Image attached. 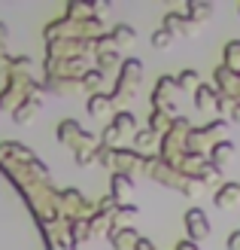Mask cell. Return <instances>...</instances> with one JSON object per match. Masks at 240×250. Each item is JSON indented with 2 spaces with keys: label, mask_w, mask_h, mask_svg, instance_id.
Masks as SVG:
<instances>
[{
  "label": "cell",
  "mask_w": 240,
  "mask_h": 250,
  "mask_svg": "<svg viewBox=\"0 0 240 250\" xmlns=\"http://www.w3.org/2000/svg\"><path fill=\"white\" fill-rule=\"evenodd\" d=\"M0 250H52L24 189L0 168Z\"/></svg>",
  "instance_id": "6da1fadb"
},
{
  "label": "cell",
  "mask_w": 240,
  "mask_h": 250,
  "mask_svg": "<svg viewBox=\"0 0 240 250\" xmlns=\"http://www.w3.org/2000/svg\"><path fill=\"white\" fill-rule=\"evenodd\" d=\"M97 34H104L100 19H85V21L58 19V21H49L43 28V40L46 43H55V40H94Z\"/></svg>",
  "instance_id": "7a4b0ae2"
},
{
  "label": "cell",
  "mask_w": 240,
  "mask_h": 250,
  "mask_svg": "<svg viewBox=\"0 0 240 250\" xmlns=\"http://www.w3.org/2000/svg\"><path fill=\"white\" fill-rule=\"evenodd\" d=\"M34 92H40V83H34L28 73H21V70H9L6 73V83H3V89H0V110H16L24 98H31Z\"/></svg>",
  "instance_id": "3957f363"
},
{
  "label": "cell",
  "mask_w": 240,
  "mask_h": 250,
  "mask_svg": "<svg viewBox=\"0 0 240 250\" xmlns=\"http://www.w3.org/2000/svg\"><path fill=\"white\" fill-rule=\"evenodd\" d=\"M140 83H143V61L140 58H125L119 64V80H116V89H112V104L116 101H128L140 92Z\"/></svg>",
  "instance_id": "277c9868"
},
{
  "label": "cell",
  "mask_w": 240,
  "mask_h": 250,
  "mask_svg": "<svg viewBox=\"0 0 240 250\" xmlns=\"http://www.w3.org/2000/svg\"><path fill=\"white\" fill-rule=\"evenodd\" d=\"M225 131H228V119H213L207 125H198V128H188L185 134V149L188 153H204L216 144V141H225Z\"/></svg>",
  "instance_id": "5b68a950"
},
{
  "label": "cell",
  "mask_w": 240,
  "mask_h": 250,
  "mask_svg": "<svg viewBox=\"0 0 240 250\" xmlns=\"http://www.w3.org/2000/svg\"><path fill=\"white\" fill-rule=\"evenodd\" d=\"M97 202H92V198H85L76 186H70V189H58V214L64 217L67 223L70 220H88L94 214Z\"/></svg>",
  "instance_id": "8992f818"
},
{
  "label": "cell",
  "mask_w": 240,
  "mask_h": 250,
  "mask_svg": "<svg viewBox=\"0 0 240 250\" xmlns=\"http://www.w3.org/2000/svg\"><path fill=\"white\" fill-rule=\"evenodd\" d=\"M176 80L173 77H161L155 83V89H152V110H164V113H170L176 116Z\"/></svg>",
  "instance_id": "52a82bcc"
},
{
  "label": "cell",
  "mask_w": 240,
  "mask_h": 250,
  "mask_svg": "<svg viewBox=\"0 0 240 250\" xmlns=\"http://www.w3.org/2000/svg\"><path fill=\"white\" fill-rule=\"evenodd\" d=\"M183 223H185V232H188V241H204L207 235H210V220H207V214L201 208H188L185 210V217H183Z\"/></svg>",
  "instance_id": "ba28073f"
},
{
  "label": "cell",
  "mask_w": 240,
  "mask_h": 250,
  "mask_svg": "<svg viewBox=\"0 0 240 250\" xmlns=\"http://www.w3.org/2000/svg\"><path fill=\"white\" fill-rule=\"evenodd\" d=\"M140 162H143L140 153L119 146V149H112V165H110V171H112V174H128V177H131V171L140 168Z\"/></svg>",
  "instance_id": "9c48e42d"
},
{
  "label": "cell",
  "mask_w": 240,
  "mask_h": 250,
  "mask_svg": "<svg viewBox=\"0 0 240 250\" xmlns=\"http://www.w3.org/2000/svg\"><path fill=\"white\" fill-rule=\"evenodd\" d=\"M161 28L164 31H170L173 37L176 34H183V37H192V34H198L201 31V24H195V21H188L183 12H167V16L161 19Z\"/></svg>",
  "instance_id": "30bf717a"
},
{
  "label": "cell",
  "mask_w": 240,
  "mask_h": 250,
  "mask_svg": "<svg viewBox=\"0 0 240 250\" xmlns=\"http://www.w3.org/2000/svg\"><path fill=\"white\" fill-rule=\"evenodd\" d=\"M43 89L40 92H34L31 98H24V101L16 107V110H12V119H16L18 125H28V122H34V116L37 113H40V110H43Z\"/></svg>",
  "instance_id": "8fae6325"
},
{
  "label": "cell",
  "mask_w": 240,
  "mask_h": 250,
  "mask_svg": "<svg viewBox=\"0 0 240 250\" xmlns=\"http://www.w3.org/2000/svg\"><path fill=\"white\" fill-rule=\"evenodd\" d=\"M213 77H216V92L219 95H228V98H237V101H240V80H237L234 70L219 64L216 70H213Z\"/></svg>",
  "instance_id": "7c38bea8"
},
{
  "label": "cell",
  "mask_w": 240,
  "mask_h": 250,
  "mask_svg": "<svg viewBox=\"0 0 240 250\" xmlns=\"http://www.w3.org/2000/svg\"><path fill=\"white\" fill-rule=\"evenodd\" d=\"M58 141L64 144V146H70V149H76L79 144H82V137H85V131H82V125L76 122V119H61L58 122Z\"/></svg>",
  "instance_id": "4fadbf2b"
},
{
  "label": "cell",
  "mask_w": 240,
  "mask_h": 250,
  "mask_svg": "<svg viewBox=\"0 0 240 250\" xmlns=\"http://www.w3.org/2000/svg\"><path fill=\"white\" fill-rule=\"evenodd\" d=\"M213 205L219 210H231L240 205V183H222L216 192H213Z\"/></svg>",
  "instance_id": "5bb4252c"
},
{
  "label": "cell",
  "mask_w": 240,
  "mask_h": 250,
  "mask_svg": "<svg viewBox=\"0 0 240 250\" xmlns=\"http://www.w3.org/2000/svg\"><path fill=\"white\" fill-rule=\"evenodd\" d=\"M107 238H110V247L112 250H134V244H137L140 235H137L134 226H125V229H110Z\"/></svg>",
  "instance_id": "9a60e30c"
},
{
  "label": "cell",
  "mask_w": 240,
  "mask_h": 250,
  "mask_svg": "<svg viewBox=\"0 0 240 250\" xmlns=\"http://www.w3.org/2000/svg\"><path fill=\"white\" fill-rule=\"evenodd\" d=\"M112 98L110 95H104V92H97V95H88V101H85V110H88V116H94V119H100V116H110L112 113Z\"/></svg>",
  "instance_id": "2e32d148"
},
{
  "label": "cell",
  "mask_w": 240,
  "mask_h": 250,
  "mask_svg": "<svg viewBox=\"0 0 240 250\" xmlns=\"http://www.w3.org/2000/svg\"><path fill=\"white\" fill-rule=\"evenodd\" d=\"M231 156H234V144L225 137V141H216L210 149H207V162H213L216 168H222L225 162H231Z\"/></svg>",
  "instance_id": "e0dca14e"
},
{
  "label": "cell",
  "mask_w": 240,
  "mask_h": 250,
  "mask_svg": "<svg viewBox=\"0 0 240 250\" xmlns=\"http://www.w3.org/2000/svg\"><path fill=\"white\" fill-rule=\"evenodd\" d=\"M195 180L204 186V189H213V186H222V168H216L213 162H204V168H201L198 174H195Z\"/></svg>",
  "instance_id": "ac0fdd59"
},
{
  "label": "cell",
  "mask_w": 240,
  "mask_h": 250,
  "mask_svg": "<svg viewBox=\"0 0 240 250\" xmlns=\"http://www.w3.org/2000/svg\"><path fill=\"white\" fill-rule=\"evenodd\" d=\"M131 192H134V180L128 177V174H112L110 177V195L116 198L119 205H122V198L131 195Z\"/></svg>",
  "instance_id": "d6986e66"
},
{
  "label": "cell",
  "mask_w": 240,
  "mask_h": 250,
  "mask_svg": "<svg viewBox=\"0 0 240 250\" xmlns=\"http://www.w3.org/2000/svg\"><path fill=\"white\" fill-rule=\"evenodd\" d=\"M158 141H161V137H158L155 131H149V128H137V131H134V153L146 156L149 149H155V146H158Z\"/></svg>",
  "instance_id": "ffe728a7"
},
{
  "label": "cell",
  "mask_w": 240,
  "mask_h": 250,
  "mask_svg": "<svg viewBox=\"0 0 240 250\" xmlns=\"http://www.w3.org/2000/svg\"><path fill=\"white\" fill-rule=\"evenodd\" d=\"M110 40H112V46L116 49H128V46H134V40H137V34H134V28L131 24H116V28L110 31Z\"/></svg>",
  "instance_id": "44dd1931"
},
{
  "label": "cell",
  "mask_w": 240,
  "mask_h": 250,
  "mask_svg": "<svg viewBox=\"0 0 240 250\" xmlns=\"http://www.w3.org/2000/svg\"><path fill=\"white\" fill-rule=\"evenodd\" d=\"M210 16H213V3H210V0H188V12H185L188 21L201 24V21H207Z\"/></svg>",
  "instance_id": "7402d4cb"
},
{
  "label": "cell",
  "mask_w": 240,
  "mask_h": 250,
  "mask_svg": "<svg viewBox=\"0 0 240 250\" xmlns=\"http://www.w3.org/2000/svg\"><path fill=\"white\" fill-rule=\"evenodd\" d=\"M134 217H137V208H134V205H119V208L110 214V229H125ZM110 229H107V232H110Z\"/></svg>",
  "instance_id": "603a6c76"
},
{
  "label": "cell",
  "mask_w": 240,
  "mask_h": 250,
  "mask_svg": "<svg viewBox=\"0 0 240 250\" xmlns=\"http://www.w3.org/2000/svg\"><path fill=\"white\" fill-rule=\"evenodd\" d=\"M79 89H82V92H88V95H97L100 89H104V73H100L97 67L85 70L82 77H79Z\"/></svg>",
  "instance_id": "cb8c5ba5"
},
{
  "label": "cell",
  "mask_w": 240,
  "mask_h": 250,
  "mask_svg": "<svg viewBox=\"0 0 240 250\" xmlns=\"http://www.w3.org/2000/svg\"><path fill=\"white\" fill-rule=\"evenodd\" d=\"M222 67H228V70H240V40H228L222 49Z\"/></svg>",
  "instance_id": "d4e9b609"
},
{
  "label": "cell",
  "mask_w": 240,
  "mask_h": 250,
  "mask_svg": "<svg viewBox=\"0 0 240 250\" xmlns=\"http://www.w3.org/2000/svg\"><path fill=\"white\" fill-rule=\"evenodd\" d=\"M173 80H176V89H180V92H192V89H198V85H201V73L195 67H185V70L176 73Z\"/></svg>",
  "instance_id": "484cf974"
},
{
  "label": "cell",
  "mask_w": 240,
  "mask_h": 250,
  "mask_svg": "<svg viewBox=\"0 0 240 250\" xmlns=\"http://www.w3.org/2000/svg\"><path fill=\"white\" fill-rule=\"evenodd\" d=\"M176 116H170V113H164V110H152V116H149V125L146 128L149 131H155L158 137L161 134H167V128H170V122H173Z\"/></svg>",
  "instance_id": "4316f807"
},
{
  "label": "cell",
  "mask_w": 240,
  "mask_h": 250,
  "mask_svg": "<svg viewBox=\"0 0 240 250\" xmlns=\"http://www.w3.org/2000/svg\"><path fill=\"white\" fill-rule=\"evenodd\" d=\"M213 104H216V89L207 85V83H201L198 89H195V107L198 110H210Z\"/></svg>",
  "instance_id": "83f0119b"
},
{
  "label": "cell",
  "mask_w": 240,
  "mask_h": 250,
  "mask_svg": "<svg viewBox=\"0 0 240 250\" xmlns=\"http://www.w3.org/2000/svg\"><path fill=\"white\" fill-rule=\"evenodd\" d=\"M67 19L70 21H85V19H97L92 12V3H79V0H73L67 3Z\"/></svg>",
  "instance_id": "f1b7e54d"
},
{
  "label": "cell",
  "mask_w": 240,
  "mask_h": 250,
  "mask_svg": "<svg viewBox=\"0 0 240 250\" xmlns=\"http://www.w3.org/2000/svg\"><path fill=\"white\" fill-rule=\"evenodd\" d=\"M112 125H116L122 134H134L137 131V119H134V113H128V110H122V113L112 116Z\"/></svg>",
  "instance_id": "f546056e"
},
{
  "label": "cell",
  "mask_w": 240,
  "mask_h": 250,
  "mask_svg": "<svg viewBox=\"0 0 240 250\" xmlns=\"http://www.w3.org/2000/svg\"><path fill=\"white\" fill-rule=\"evenodd\" d=\"M94 67H97L100 73L119 67V52H100V55H94Z\"/></svg>",
  "instance_id": "4dcf8cb0"
},
{
  "label": "cell",
  "mask_w": 240,
  "mask_h": 250,
  "mask_svg": "<svg viewBox=\"0 0 240 250\" xmlns=\"http://www.w3.org/2000/svg\"><path fill=\"white\" fill-rule=\"evenodd\" d=\"M170 43H173V34H170V31L158 28V31L152 34V46H155V49H170Z\"/></svg>",
  "instance_id": "1f68e13d"
},
{
  "label": "cell",
  "mask_w": 240,
  "mask_h": 250,
  "mask_svg": "<svg viewBox=\"0 0 240 250\" xmlns=\"http://www.w3.org/2000/svg\"><path fill=\"white\" fill-rule=\"evenodd\" d=\"M228 250H240V229H234L231 235H228V244H225Z\"/></svg>",
  "instance_id": "d6a6232c"
},
{
  "label": "cell",
  "mask_w": 240,
  "mask_h": 250,
  "mask_svg": "<svg viewBox=\"0 0 240 250\" xmlns=\"http://www.w3.org/2000/svg\"><path fill=\"white\" fill-rule=\"evenodd\" d=\"M6 37H9V28L0 21V46H6Z\"/></svg>",
  "instance_id": "836d02e7"
},
{
  "label": "cell",
  "mask_w": 240,
  "mask_h": 250,
  "mask_svg": "<svg viewBox=\"0 0 240 250\" xmlns=\"http://www.w3.org/2000/svg\"><path fill=\"white\" fill-rule=\"evenodd\" d=\"M228 119H231V122H240V101L234 104V110H231V116H228Z\"/></svg>",
  "instance_id": "e575fe53"
},
{
  "label": "cell",
  "mask_w": 240,
  "mask_h": 250,
  "mask_svg": "<svg viewBox=\"0 0 240 250\" xmlns=\"http://www.w3.org/2000/svg\"><path fill=\"white\" fill-rule=\"evenodd\" d=\"M237 80H240V70H237Z\"/></svg>",
  "instance_id": "d590c367"
}]
</instances>
